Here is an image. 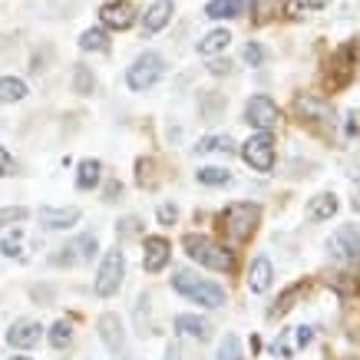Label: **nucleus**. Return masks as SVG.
<instances>
[{
	"instance_id": "1",
	"label": "nucleus",
	"mask_w": 360,
	"mask_h": 360,
	"mask_svg": "<svg viewBox=\"0 0 360 360\" xmlns=\"http://www.w3.org/2000/svg\"><path fill=\"white\" fill-rule=\"evenodd\" d=\"M258 221H262V205H255V202H235V205H229L219 215V231L225 235L229 245H245L255 235Z\"/></svg>"
},
{
	"instance_id": "2",
	"label": "nucleus",
	"mask_w": 360,
	"mask_h": 360,
	"mask_svg": "<svg viewBox=\"0 0 360 360\" xmlns=\"http://www.w3.org/2000/svg\"><path fill=\"white\" fill-rule=\"evenodd\" d=\"M357 60H360V40H347V44H340L328 60V73H324V86L328 93H340V89H347L357 77Z\"/></svg>"
},
{
	"instance_id": "3",
	"label": "nucleus",
	"mask_w": 360,
	"mask_h": 360,
	"mask_svg": "<svg viewBox=\"0 0 360 360\" xmlns=\"http://www.w3.org/2000/svg\"><path fill=\"white\" fill-rule=\"evenodd\" d=\"M182 248H186L188 258L195 264H202V268H212V271H231V268H235V255H231L225 245L212 241L208 235L188 231L186 238H182Z\"/></svg>"
},
{
	"instance_id": "4",
	"label": "nucleus",
	"mask_w": 360,
	"mask_h": 360,
	"mask_svg": "<svg viewBox=\"0 0 360 360\" xmlns=\"http://www.w3.org/2000/svg\"><path fill=\"white\" fill-rule=\"evenodd\" d=\"M172 288L179 291L182 297H188L192 304H202V307H221L225 304V288L215 281H205L192 271H175L172 274Z\"/></svg>"
},
{
	"instance_id": "5",
	"label": "nucleus",
	"mask_w": 360,
	"mask_h": 360,
	"mask_svg": "<svg viewBox=\"0 0 360 360\" xmlns=\"http://www.w3.org/2000/svg\"><path fill=\"white\" fill-rule=\"evenodd\" d=\"M165 73V60L159 53H153V50H146V53H139L136 60H132V66L126 70V83H129V89H136V93H146V89H153L159 79H162Z\"/></svg>"
},
{
	"instance_id": "6",
	"label": "nucleus",
	"mask_w": 360,
	"mask_h": 360,
	"mask_svg": "<svg viewBox=\"0 0 360 360\" xmlns=\"http://www.w3.org/2000/svg\"><path fill=\"white\" fill-rule=\"evenodd\" d=\"M122 274H126V255H122L120 248H110L106 255H103V262H99V271H96V281H93L96 295H99V297H112L116 291H120Z\"/></svg>"
},
{
	"instance_id": "7",
	"label": "nucleus",
	"mask_w": 360,
	"mask_h": 360,
	"mask_svg": "<svg viewBox=\"0 0 360 360\" xmlns=\"http://www.w3.org/2000/svg\"><path fill=\"white\" fill-rule=\"evenodd\" d=\"M245 122L255 126L258 132H271L281 122V110H278V103L271 96H251L245 103Z\"/></svg>"
},
{
	"instance_id": "8",
	"label": "nucleus",
	"mask_w": 360,
	"mask_h": 360,
	"mask_svg": "<svg viewBox=\"0 0 360 360\" xmlns=\"http://www.w3.org/2000/svg\"><path fill=\"white\" fill-rule=\"evenodd\" d=\"M241 159L255 169V172H271L274 169V139L271 132H258L241 146Z\"/></svg>"
},
{
	"instance_id": "9",
	"label": "nucleus",
	"mask_w": 360,
	"mask_h": 360,
	"mask_svg": "<svg viewBox=\"0 0 360 360\" xmlns=\"http://www.w3.org/2000/svg\"><path fill=\"white\" fill-rule=\"evenodd\" d=\"M330 258H338L344 264H360V231L354 225H340L328 238Z\"/></svg>"
},
{
	"instance_id": "10",
	"label": "nucleus",
	"mask_w": 360,
	"mask_h": 360,
	"mask_svg": "<svg viewBox=\"0 0 360 360\" xmlns=\"http://www.w3.org/2000/svg\"><path fill=\"white\" fill-rule=\"evenodd\" d=\"M169 262H172V245L162 235H149L146 245H142V268L149 274H159Z\"/></svg>"
},
{
	"instance_id": "11",
	"label": "nucleus",
	"mask_w": 360,
	"mask_h": 360,
	"mask_svg": "<svg viewBox=\"0 0 360 360\" xmlns=\"http://www.w3.org/2000/svg\"><path fill=\"white\" fill-rule=\"evenodd\" d=\"M99 20L112 30H129L132 20H136V11H132L129 0H110V4L99 7Z\"/></svg>"
},
{
	"instance_id": "12",
	"label": "nucleus",
	"mask_w": 360,
	"mask_h": 360,
	"mask_svg": "<svg viewBox=\"0 0 360 360\" xmlns=\"http://www.w3.org/2000/svg\"><path fill=\"white\" fill-rule=\"evenodd\" d=\"M96 328H99V338H103V344H106L112 354H122V347H126V330H122L120 314H103Z\"/></svg>"
},
{
	"instance_id": "13",
	"label": "nucleus",
	"mask_w": 360,
	"mask_h": 360,
	"mask_svg": "<svg viewBox=\"0 0 360 360\" xmlns=\"http://www.w3.org/2000/svg\"><path fill=\"white\" fill-rule=\"evenodd\" d=\"M40 334H44L40 321H17V324L7 330V344L17 350H27V347H33V344H40Z\"/></svg>"
},
{
	"instance_id": "14",
	"label": "nucleus",
	"mask_w": 360,
	"mask_h": 360,
	"mask_svg": "<svg viewBox=\"0 0 360 360\" xmlns=\"http://www.w3.org/2000/svg\"><path fill=\"white\" fill-rule=\"evenodd\" d=\"M40 215V225L44 229H50V231H63V229H73L79 221V208H40L37 212Z\"/></svg>"
},
{
	"instance_id": "15",
	"label": "nucleus",
	"mask_w": 360,
	"mask_h": 360,
	"mask_svg": "<svg viewBox=\"0 0 360 360\" xmlns=\"http://www.w3.org/2000/svg\"><path fill=\"white\" fill-rule=\"evenodd\" d=\"M295 112L301 120H311V122H330V103L321 96H297Z\"/></svg>"
},
{
	"instance_id": "16",
	"label": "nucleus",
	"mask_w": 360,
	"mask_h": 360,
	"mask_svg": "<svg viewBox=\"0 0 360 360\" xmlns=\"http://www.w3.org/2000/svg\"><path fill=\"white\" fill-rule=\"evenodd\" d=\"M274 284V268L268 258H255L248 268V291L251 295H264V291H271Z\"/></svg>"
},
{
	"instance_id": "17",
	"label": "nucleus",
	"mask_w": 360,
	"mask_h": 360,
	"mask_svg": "<svg viewBox=\"0 0 360 360\" xmlns=\"http://www.w3.org/2000/svg\"><path fill=\"white\" fill-rule=\"evenodd\" d=\"M169 20H172V0H153V7L142 17V33L153 37V33H159Z\"/></svg>"
},
{
	"instance_id": "18",
	"label": "nucleus",
	"mask_w": 360,
	"mask_h": 360,
	"mask_svg": "<svg viewBox=\"0 0 360 360\" xmlns=\"http://www.w3.org/2000/svg\"><path fill=\"white\" fill-rule=\"evenodd\" d=\"M338 208H340V202H338L334 192H321V195L311 198V205H307V219L311 221H328V219L338 215Z\"/></svg>"
},
{
	"instance_id": "19",
	"label": "nucleus",
	"mask_w": 360,
	"mask_h": 360,
	"mask_svg": "<svg viewBox=\"0 0 360 360\" xmlns=\"http://www.w3.org/2000/svg\"><path fill=\"white\" fill-rule=\"evenodd\" d=\"M175 330H179V334H186V338H195V340L212 338L208 321H202V317H195V314H179L175 317Z\"/></svg>"
},
{
	"instance_id": "20",
	"label": "nucleus",
	"mask_w": 360,
	"mask_h": 360,
	"mask_svg": "<svg viewBox=\"0 0 360 360\" xmlns=\"http://www.w3.org/2000/svg\"><path fill=\"white\" fill-rule=\"evenodd\" d=\"M231 44V33L225 30V27H219V30H212L205 33L202 40H198V53L202 56H215V53H225Z\"/></svg>"
},
{
	"instance_id": "21",
	"label": "nucleus",
	"mask_w": 360,
	"mask_h": 360,
	"mask_svg": "<svg viewBox=\"0 0 360 360\" xmlns=\"http://www.w3.org/2000/svg\"><path fill=\"white\" fill-rule=\"evenodd\" d=\"M79 50H86V53H106V50H110V33L103 30V27H89V30H83V37H79Z\"/></svg>"
},
{
	"instance_id": "22",
	"label": "nucleus",
	"mask_w": 360,
	"mask_h": 360,
	"mask_svg": "<svg viewBox=\"0 0 360 360\" xmlns=\"http://www.w3.org/2000/svg\"><path fill=\"white\" fill-rule=\"evenodd\" d=\"M99 179H103V165H99L96 159H83V162H79V172H77V186L83 188V192H89V188L99 186Z\"/></svg>"
},
{
	"instance_id": "23",
	"label": "nucleus",
	"mask_w": 360,
	"mask_h": 360,
	"mask_svg": "<svg viewBox=\"0 0 360 360\" xmlns=\"http://www.w3.org/2000/svg\"><path fill=\"white\" fill-rule=\"evenodd\" d=\"M304 291H307V284H304V281H297V284H291L288 291H281V297H278V304L271 307V317L288 314V311H291V307L297 304V297H304Z\"/></svg>"
},
{
	"instance_id": "24",
	"label": "nucleus",
	"mask_w": 360,
	"mask_h": 360,
	"mask_svg": "<svg viewBox=\"0 0 360 360\" xmlns=\"http://www.w3.org/2000/svg\"><path fill=\"white\" fill-rule=\"evenodd\" d=\"M205 17L212 20H231V17H241V0H212L205 7Z\"/></svg>"
},
{
	"instance_id": "25",
	"label": "nucleus",
	"mask_w": 360,
	"mask_h": 360,
	"mask_svg": "<svg viewBox=\"0 0 360 360\" xmlns=\"http://www.w3.org/2000/svg\"><path fill=\"white\" fill-rule=\"evenodd\" d=\"M330 288H334L340 297H357L360 295V278L354 271H338L330 278Z\"/></svg>"
},
{
	"instance_id": "26",
	"label": "nucleus",
	"mask_w": 360,
	"mask_h": 360,
	"mask_svg": "<svg viewBox=\"0 0 360 360\" xmlns=\"http://www.w3.org/2000/svg\"><path fill=\"white\" fill-rule=\"evenodd\" d=\"M27 83L17 77H4L0 79V103H20V99H27Z\"/></svg>"
},
{
	"instance_id": "27",
	"label": "nucleus",
	"mask_w": 360,
	"mask_h": 360,
	"mask_svg": "<svg viewBox=\"0 0 360 360\" xmlns=\"http://www.w3.org/2000/svg\"><path fill=\"white\" fill-rule=\"evenodd\" d=\"M96 89V77H93V70L83 63L73 66V93H79V96H89Z\"/></svg>"
},
{
	"instance_id": "28",
	"label": "nucleus",
	"mask_w": 360,
	"mask_h": 360,
	"mask_svg": "<svg viewBox=\"0 0 360 360\" xmlns=\"http://www.w3.org/2000/svg\"><path fill=\"white\" fill-rule=\"evenodd\" d=\"M195 179L202 186H229L231 182V172L229 169H219V165H205V169H198Z\"/></svg>"
},
{
	"instance_id": "29",
	"label": "nucleus",
	"mask_w": 360,
	"mask_h": 360,
	"mask_svg": "<svg viewBox=\"0 0 360 360\" xmlns=\"http://www.w3.org/2000/svg\"><path fill=\"white\" fill-rule=\"evenodd\" d=\"M195 149L198 153H225V155H231L235 153V142H231L229 136H205Z\"/></svg>"
},
{
	"instance_id": "30",
	"label": "nucleus",
	"mask_w": 360,
	"mask_h": 360,
	"mask_svg": "<svg viewBox=\"0 0 360 360\" xmlns=\"http://www.w3.org/2000/svg\"><path fill=\"white\" fill-rule=\"evenodd\" d=\"M70 248L77 251V262H93V255L99 251V241H96V235H79Z\"/></svg>"
},
{
	"instance_id": "31",
	"label": "nucleus",
	"mask_w": 360,
	"mask_h": 360,
	"mask_svg": "<svg viewBox=\"0 0 360 360\" xmlns=\"http://www.w3.org/2000/svg\"><path fill=\"white\" fill-rule=\"evenodd\" d=\"M70 340H73V324H70V321H56L53 328H50V344H53L56 350H63Z\"/></svg>"
},
{
	"instance_id": "32",
	"label": "nucleus",
	"mask_w": 360,
	"mask_h": 360,
	"mask_svg": "<svg viewBox=\"0 0 360 360\" xmlns=\"http://www.w3.org/2000/svg\"><path fill=\"white\" fill-rule=\"evenodd\" d=\"M215 360H245L241 357V340L235 338V334H225L219 344V357Z\"/></svg>"
},
{
	"instance_id": "33",
	"label": "nucleus",
	"mask_w": 360,
	"mask_h": 360,
	"mask_svg": "<svg viewBox=\"0 0 360 360\" xmlns=\"http://www.w3.org/2000/svg\"><path fill=\"white\" fill-rule=\"evenodd\" d=\"M251 13H255V23H268L278 13V0H251Z\"/></svg>"
},
{
	"instance_id": "34",
	"label": "nucleus",
	"mask_w": 360,
	"mask_h": 360,
	"mask_svg": "<svg viewBox=\"0 0 360 360\" xmlns=\"http://www.w3.org/2000/svg\"><path fill=\"white\" fill-rule=\"evenodd\" d=\"M116 235H120V238H139L142 235V219L126 215L122 221H116Z\"/></svg>"
},
{
	"instance_id": "35",
	"label": "nucleus",
	"mask_w": 360,
	"mask_h": 360,
	"mask_svg": "<svg viewBox=\"0 0 360 360\" xmlns=\"http://www.w3.org/2000/svg\"><path fill=\"white\" fill-rule=\"evenodd\" d=\"M30 219V208L23 205H11V208H0V225H20V221Z\"/></svg>"
},
{
	"instance_id": "36",
	"label": "nucleus",
	"mask_w": 360,
	"mask_h": 360,
	"mask_svg": "<svg viewBox=\"0 0 360 360\" xmlns=\"http://www.w3.org/2000/svg\"><path fill=\"white\" fill-rule=\"evenodd\" d=\"M241 60L248 66H262L264 63V46L262 44H245V50H241Z\"/></svg>"
},
{
	"instance_id": "37",
	"label": "nucleus",
	"mask_w": 360,
	"mask_h": 360,
	"mask_svg": "<svg viewBox=\"0 0 360 360\" xmlns=\"http://www.w3.org/2000/svg\"><path fill=\"white\" fill-rule=\"evenodd\" d=\"M4 255H20V231H7V238H4Z\"/></svg>"
},
{
	"instance_id": "38",
	"label": "nucleus",
	"mask_w": 360,
	"mask_h": 360,
	"mask_svg": "<svg viewBox=\"0 0 360 360\" xmlns=\"http://www.w3.org/2000/svg\"><path fill=\"white\" fill-rule=\"evenodd\" d=\"M13 175V155L7 153V146H0V179Z\"/></svg>"
},
{
	"instance_id": "39",
	"label": "nucleus",
	"mask_w": 360,
	"mask_h": 360,
	"mask_svg": "<svg viewBox=\"0 0 360 360\" xmlns=\"http://www.w3.org/2000/svg\"><path fill=\"white\" fill-rule=\"evenodd\" d=\"M175 219H179V208L169 205V202H165V205H159V221H162V225H172Z\"/></svg>"
},
{
	"instance_id": "40",
	"label": "nucleus",
	"mask_w": 360,
	"mask_h": 360,
	"mask_svg": "<svg viewBox=\"0 0 360 360\" xmlns=\"http://www.w3.org/2000/svg\"><path fill=\"white\" fill-rule=\"evenodd\" d=\"M73 262H77L73 248H60V255H53V264H73Z\"/></svg>"
},
{
	"instance_id": "41",
	"label": "nucleus",
	"mask_w": 360,
	"mask_h": 360,
	"mask_svg": "<svg viewBox=\"0 0 360 360\" xmlns=\"http://www.w3.org/2000/svg\"><path fill=\"white\" fill-rule=\"evenodd\" d=\"M229 70H231L229 60H215V63H212V73H215V77H221V73H229Z\"/></svg>"
},
{
	"instance_id": "42",
	"label": "nucleus",
	"mask_w": 360,
	"mask_h": 360,
	"mask_svg": "<svg viewBox=\"0 0 360 360\" xmlns=\"http://www.w3.org/2000/svg\"><path fill=\"white\" fill-rule=\"evenodd\" d=\"M288 17H291V20L301 17V4H297V0H288Z\"/></svg>"
},
{
	"instance_id": "43",
	"label": "nucleus",
	"mask_w": 360,
	"mask_h": 360,
	"mask_svg": "<svg viewBox=\"0 0 360 360\" xmlns=\"http://www.w3.org/2000/svg\"><path fill=\"white\" fill-rule=\"evenodd\" d=\"M328 4H330V0H307V7H314V11H324Z\"/></svg>"
},
{
	"instance_id": "44",
	"label": "nucleus",
	"mask_w": 360,
	"mask_h": 360,
	"mask_svg": "<svg viewBox=\"0 0 360 360\" xmlns=\"http://www.w3.org/2000/svg\"><path fill=\"white\" fill-rule=\"evenodd\" d=\"M169 360H182V350H179V344H172V347H169Z\"/></svg>"
},
{
	"instance_id": "45",
	"label": "nucleus",
	"mask_w": 360,
	"mask_h": 360,
	"mask_svg": "<svg viewBox=\"0 0 360 360\" xmlns=\"http://www.w3.org/2000/svg\"><path fill=\"white\" fill-rule=\"evenodd\" d=\"M354 212H360V188H357V195H354Z\"/></svg>"
},
{
	"instance_id": "46",
	"label": "nucleus",
	"mask_w": 360,
	"mask_h": 360,
	"mask_svg": "<svg viewBox=\"0 0 360 360\" xmlns=\"http://www.w3.org/2000/svg\"><path fill=\"white\" fill-rule=\"evenodd\" d=\"M11 360H30V357H11Z\"/></svg>"
}]
</instances>
